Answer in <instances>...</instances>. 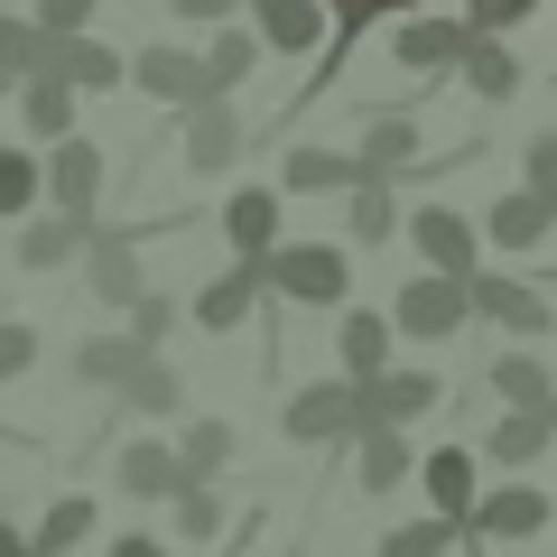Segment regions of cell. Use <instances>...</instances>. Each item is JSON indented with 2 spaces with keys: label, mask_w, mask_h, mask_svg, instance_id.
<instances>
[{
  "label": "cell",
  "mask_w": 557,
  "mask_h": 557,
  "mask_svg": "<svg viewBox=\"0 0 557 557\" xmlns=\"http://www.w3.org/2000/svg\"><path fill=\"white\" fill-rule=\"evenodd\" d=\"M260 288H278V298H298V307H344L354 260H344L335 242H278V251L260 260Z\"/></svg>",
  "instance_id": "6da1fadb"
},
{
  "label": "cell",
  "mask_w": 557,
  "mask_h": 557,
  "mask_svg": "<svg viewBox=\"0 0 557 557\" xmlns=\"http://www.w3.org/2000/svg\"><path fill=\"white\" fill-rule=\"evenodd\" d=\"M391 325L399 335H465L474 325V278H437V270H418V278H399V298H391Z\"/></svg>",
  "instance_id": "7a4b0ae2"
},
{
  "label": "cell",
  "mask_w": 557,
  "mask_h": 557,
  "mask_svg": "<svg viewBox=\"0 0 557 557\" xmlns=\"http://www.w3.org/2000/svg\"><path fill=\"white\" fill-rule=\"evenodd\" d=\"M278 428L298 446H344V437H362V391L354 381H307V391L278 409Z\"/></svg>",
  "instance_id": "3957f363"
},
{
  "label": "cell",
  "mask_w": 557,
  "mask_h": 557,
  "mask_svg": "<svg viewBox=\"0 0 557 557\" xmlns=\"http://www.w3.org/2000/svg\"><path fill=\"white\" fill-rule=\"evenodd\" d=\"M131 84L149 102H177V112H205V102H214V94H205V57H196V47H177V38H149V47H139Z\"/></svg>",
  "instance_id": "277c9868"
},
{
  "label": "cell",
  "mask_w": 557,
  "mask_h": 557,
  "mask_svg": "<svg viewBox=\"0 0 557 557\" xmlns=\"http://www.w3.org/2000/svg\"><path fill=\"white\" fill-rule=\"evenodd\" d=\"M84 288H94V307H121V317H139V307L159 298V288L139 278V242L131 233H94V251H84Z\"/></svg>",
  "instance_id": "5b68a950"
},
{
  "label": "cell",
  "mask_w": 557,
  "mask_h": 557,
  "mask_svg": "<svg viewBox=\"0 0 557 557\" xmlns=\"http://www.w3.org/2000/svg\"><path fill=\"white\" fill-rule=\"evenodd\" d=\"M223 242H233V270H260L278 251V186H233L223 196Z\"/></svg>",
  "instance_id": "8992f818"
},
{
  "label": "cell",
  "mask_w": 557,
  "mask_h": 557,
  "mask_svg": "<svg viewBox=\"0 0 557 557\" xmlns=\"http://www.w3.org/2000/svg\"><path fill=\"white\" fill-rule=\"evenodd\" d=\"M47 196H57V214L102 223V214H94V205H102V149H94V139H65V149H47Z\"/></svg>",
  "instance_id": "52a82bcc"
},
{
  "label": "cell",
  "mask_w": 557,
  "mask_h": 557,
  "mask_svg": "<svg viewBox=\"0 0 557 557\" xmlns=\"http://www.w3.org/2000/svg\"><path fill=\"white\" fill-rule=\"evenodd\" d=\"M242 149H251V121H242L233 102H205V112H186V168H196V177H223Z\"/></svg>",
  "instance_id": "ba28073f"
},
{
  "label": "cell",
  "mask_w": 557,
  "mask_h": 557,
  "mask_svg": "<svg viewBox=\"0 0 557 557\" xmlns=\"http://www.w3.org/2000/svg\"><path fill=\"white\" fill-rule=\"evenodd\" d=\"M409 242H418V260H428L437 278H474V223H465V214L418 205V214H409Z\"/></svg>",
  "instance_id": "9c48e42d"
},
{
  "label": "cell",
  "mask_w": 557,
  "mask_h": 557,
  "mask_svg": "<svg viewBox=\"0 0 557 557\" xmlns=\"http://www.w3.org/2000/svg\"><path fill=\"white\" fill-rule=\"evenodd\" d=\"M354 159H362V186H399L418 168V112H372Z\"/></svg>",
  "instance_id": "30bf717a"
},
{
  "label": "cell",
  "mask_w": 557,
  "mask_h": 557,
  "mask_svg": "<svg viewBox=\"0 0 557 557\" xmlns=\"http://www.w3.org/2000/svg\"><path fill=\"white\" fill-rule=\"evenodd\" d=\"M437 409V372H381V381H362V428H409V418H428Z\"/></svg>",
  "instance_id": "8fae6325"
},
{
  "label": "cell",
  "mask_w": 557,
  "mask_h": 557,
  "mask_svg": "<svg viewBox=\"0 0 557 557\" xmlns=\"http://www.w3.org/2000/svg\"><path fill=\"white\" fill-rule=\"evenodd\" d=\"M418 483H428V502H437V520L446 530H474V456H465V446H437V456L418 465Z\"/></svg>",
  "instance_id": "7c38bea8"
},
{
  "label": "cell",
  "mask_w": 557,
  "mask_h": 557,
  "mask_svg": "<svg viewBox=\"0 0 557 557\" xmlns=\"http://www.w3.org/2000/svg\"><path fill=\"white\" fill-rule=\"evenodd\" d=\"M539 530H548V493L539 483H502V493H483L465 539H539Z\"/></svg>",
  "instance_id": "4fadbf2b"
},
{
  "label": "cell",
  "mask_w": 557,
  "mask_h": 557,
  "mask_svg": "<svg viewBox=\"0 0 557 557\" xmlns=\"http://www.w3.org/2000/svg\"><path fill=\"white\" fill-rule=\"evenodd\" d=\"M474 317L511 325V335H557V325H548V298L520 288V278H493V270H474Z\"/></svg>",
  "instance_id": "5bb4252c"
},
{
  "label": "cell",
  "mask_w": 557,
  "mask_h": 557,
  "mask_svg": "<svg viewBox=\"0 0 557 557\" xmlns=\"http://www.w3.org/2000/svg\"><path fill=\"white\" fill-rule=\"evenodd\" d=\"M391 335H399V325H391V317H372V307H354V317L335 325V354H344V381H354V391L391 372Z\"/></svg>",
  "instance_id": "9a60e30c"
},
{
  "label": "cell",
  "mask_w": 557,
  "mask_h": 557,
  "mask_svg": "<svg viewBox=\"0 0 557 557\" xmlns=\"http://www.w3.org/2000/svg\"><path fill=\"white\" fill-rule=\"evenodd\" d=\"M121 493L131 502H177V483H186V465H177V446H159V437H139V446H121Z\"/></svg>",
  "instance_id": "2e32d148"
},
{
  "label": "cell",
  "mask_w": 557,
  "mask_h": 557,
  "mask_svg": "<svg viewBox=\"0 0 557 557\" xmlns=\"http://www.w3.org/2000/svg\"><path fill=\"white\" fill-rule=\"evenodd\" d=\"M465 47H474V38H465V20H409L391 38V57L409 65V75H437V65H465Z\"/></svg>",
  "instance_id": "e0dca14e"
},
{
  "label": "cell",
  "mask_w": 557,
  "mask_h": 557,
  "mask_svg": "<svg viewBox=\"0 0 557 557\" xmlns=\"http://www.w3.org/2000/svg\"><path fill=\"white\" fill-rule=\"evenodd\" d=\"M139 362H159V354H139L131 335H84L75 344V381H94V391H112V399L139 381Z\"/></svg>",
  "instance_id": "ac0fdd59"
},
{
  "label": "cell",
  "mask_w": 557,
  "mask_h": 557,
  "mask_svg": "<svg viewBox=\"0 0 557 557\" xmlns=\"http://www.w3.org/2000/svg\"><path fill=\"white\" fill-rule=\"evenodd\" d=\"M94 233H102V223H75V214H38V223H20V270H57V260L94 251Z\"/></svg>",
  "instance_id": "d6986e66"
},
{
  "label": "cell",
  "mask_w": 557,
  "mask_h": 557,
  "mask_svg": "<svg viewBox=\"0 0 557 557\" xmlns=\"http://www.w3.org/2000/svg\"><path fill=\"white\" fill-rule=\"evenodd\" d=\"M47 75H57V84H75V94H112V84L131 75V57H121V47H102V38H65Z\"/></svg>",
  "instance_id": "ffe728a7"
},
{
  "label": "cell",
  "mask_w": 557,
  "mask_h": 557,
  "mask_svg": "<svg viewBox=\"0 0 557 557\" xmlns=\"http://www.w3.org/2000/svg\"><path fill=\"white\" fill-rule=\"evenodd\" d=\"M20 121H28V139H47V149H65V139H75V84H57V75L20 84Z\"/></svg>",
  "instance_id": "44dd1931"
},
{
  "label": "cell",
  "mask_w": 557,
  "mask_h": 557,
  "mask_svg": "<svg viewBox=\"0 0 557 557\" xmlns=\"http://www.w3.org/2000/svg\"><path fill=\"white\" fill-rule=\"evenodd\" d=\"M548 437H557V409H511V418H493L483 456H493V465H539V456H548Z\"/></svg>",
  "instance_id": "7402d4cb"
},
{
  "label": "cell",
  "mask_w": 557,
  "mask_h": 557,
  "mask_svg": "<svg viewBox=\"0 0 557 557\" xmlns=\"http://www.w3.org/2000/svg\"><path fill=\"white\" fill-rule=\"evenodd\" d=\"M251 20H260V38H270L278 57H298V47L325 38V0H251Z\"/></svg>",
  "instance_id": "603a6c76"
},
{
  "label": "cell",
  "mask_w": 557,
  "mask_h": 557,
  "mask_svg": "<svg viewBox=\"0 0 557 557\" xmlns=\"http://www.w3.org/2000/svg\"><path fill=\"white\" fill-rule=\"evenodd\" d=\"M362 186V159L344 149H288V196H354Z\"/></svg>",
  "instance_id": "cb8c5ba5"
},
{
  "label": "cell",
  "mask_w": 557,
  "mask_h": 557,
  "mask_svg": "<svg viewBox=\"0 0 557 557\" xmlns=\"http://www.w3.org/2000/svg\"><path fill=\"white\" fill-rule=\"evenodd\" d=\"M354 456H362V493H399V483L418 474V456H409V437H399V428H362Z\"/></svg>",
  "instance_id": "d4e9b609"
},
{
  "label": "cell",
  "mask_w": 557,
  "mask_h": 557,
  "mask_svg": "<svg viewBox=\"0 0 557 557\" xmlns=\"http://www.w3.org/2000/svg\"><path fill=\"white\" fill-rule=\"evenodd\" d=\"M121 418H186V381H177V362H139V381L112 399Z\"/></svg>",
  "instance_id": "484cf974"
},
{
  "label": "cell",
  "mask_w": 557,
  "mask_h": 557,
  "mask_svg": "<svg viewBox=\"0 0 557 557\" xmlns=\"http://www.w3.org/2000/svg\"><path fill=\"white\" fill-rule=\"evenodd\" d=\"M251 307H260V270H223L214 288L196 298V325H205V335H233V325L251 317Z\"/></svg>",
  "instance_id": "4316f807"
},
{
  "label": "cell",
  "mask_w": 557,
  "mask_h": 557,
  "mask_svg": "<svg viewBox=\"0 0 557 557\" xmlns=\"http://www.w3.org/2000/svg\"><path fill=\"white\" fill-rule=\"evenodd\" d=\"M38 196H47V159L0 149V223H38Z\"/></svg>",
  "instance_id": "83f0119b"
},
{
  "label": "cell",
  "mask_w": 557,
  "mask_h": 557,
  "mask_svg": "<svg viewBox=\"0 0 557 557\" xmlns=\"http://www.w3.org/2000/svg\"><path fill=\"white\" fill-rule=\"evenodd\" d=\"M177 465H186V483H214L223 465H233V428H223V418H186L177 428Z\"/></svg>",
  "instance_id": "f1b7e54d"
},
{
  "label": "cell",
  "mask_w": 557,
  "mask_h": 557,
  "mask_svg": "<svg viewBox=\"0 0 557 557\" xmlns=\"http://www.w3.org/2000/svg\"><path fill=\"white\" fill-rule=\"evenodd\" d=\"M548 223H557V205H548V196H530V186H520V196H502V205H493V223H483V233H493L502 251H530V242L548 233Z\"/></svg>",
  "instance_id": "f546056e"
},
{
  "label": "cell",
  "mask_w": 557,
  "mask_h": 557,
  "mask_svg": "<svg viewBox=\"0 0 557 557\" xmlns=\"http://www.w3.org/2000/svg\"><path fill=\"white\" fill-rule=\"evenodd\" d=\"M456 75L474 84L483 102H511V94H520V57H511L502 38H474V47H465V65H456Z\"/></svg>",
  "instance_id": "4dcf8cb0"
},
{
  "label": "cell",
  "mask_w": 557,
  "mask_h": 557,
  "mask_svg": "<svg viewBox=\"0 0 557 557\" xmlns=\"http://www.w3.org/2000/svg\"><path fill=\"white\" fill-rule=\"evenodd\" d=\"M47 65H57V38H47L38 20H0V75H20V84H38Z\"/></svg>",
  "instance_id": "1f68e13d"
},
{
  "label": "cell",
  "mask_w": 557,
  "mask_h": 557,
  "mask_svg": "<svg viewBox=\"0 0 557 557\" xmlns=\"http://www.w3.org/2000/svg\"><path fill=\"white\" fill-rule=\"evenodd\" d=\"M493 391L511 399V409H557V381H548V362H539V354H502L493 362Z\"/></svg>",
  "instance_id": "d6a6232c"
},
{
  "label": "cell",
  "mask_w": 557,
  "mask_h": 557,
  "mask_svg": "<svg viewBox=\"0 0 557 557\" xmlns=\"http://www.w3.org/2000/svg\"><path fill=\"white\" fill-rule=\"evenodd\" d=\"M325 10H335V38H325V75H344V47H354L372 20H391V10H418V0H325ZM325 75H317V84H325Z\"/></svg>",
  "instance_id": "836d02e7"
},
{
  "label": "cell",
  "mask_w": 557,
  "mask_h": 557,
  "mask_svg": "<svg viewBox=\"0 0 557 557\" xmlns=\"http://www.w3.org/2000/svg\"><path fill=\"white\" fill-rule=\"evenodd\" d=\"M84 539H94V493H65L57 511L38 520V539H28V548H38V557H65V548H84Z\"/></svg>",
  "instance_id": "e575fe53"
},
{
  "label": "cell",
  "mask_w": 557,
  "mask_h": 557,
  "mask_svg": "<svg viewBox=\"0 0 557 557\" xmlns=\"http://www.w3.org/2000/svg\"><path fill=\"white\" fill-rule=\"evenodd\" d=\"M344 233L354 242H391L399 233V196L391 186H354V196H344Z\"/></svg>",
  "instance_id": "d590c367"
},
{
  "label": "cell",
  "mask_w": 557,
  "mask_h": 557,
  "mask_svg": "<svg viewBox=\"0 0 557 557\" xmlns=\"http://www.w3.org/2000/svg\"><path fill=\"white\" fill-rule=\"evenodd\" d=\"M251 57H260V47H251V38H214V47H205V94H214V102H223V94H233V84H242V75H251Z\"/></svg>",
  "instance_id": "8d00e7d4"
},
{
  "label": "cell",
  "mask_w": 557,
  "mask_h": 557,
  "mask_svg": "<svg viewBox=\"0 0 557 557\" xmlns=\"http://www.w3.org/2000/svg\"><path fill=\"white\" fill-rule=\"evenodd\" d=\"M456 539H465V530H446V520H409V530L381 539V557H446Z\"/></svg>",
  "instance_id": "74e56055"
},
{
  "label": "cell",
  "mask_w": 557,
  "mask_h": 557,
  "mask_svg": "<svg viewBox=\"0 0 557 557\" xmlns=\"http://www.w3.org/2000/svg\"><path fill=\"white\" fill-rule=\"evenodd\" d=\"M539 0H465V38H511Z\"/></svg>",
  "instance_id": "f35d334b"
},
{
  "label": "cell",
  "mask_w": 557,
  "mask_h": 557,
  "mask_svg": "<svg viewBox=\"0 0 557 557\" xmlns=\"http://www.w3.org/2000/svg\"><path fill=\"white\" fill-rule=\"evenodd\" d=\"M214 530H223L214 483H177V539H214Z\"/></svg>",
  "instance_id": "ab89813d"
},
{
  "label": "cell",
  "mask_w": 557,
  "mask_h": 557,
  "mask_svg": "<svg viewBox=\"0 0 557 557\" xmlns=\"http://www.w3.org/2000/svg\"><path fill=\"white\" fill-rule=\"evenodd\" d=\"M94 10H102V0H38V28H47V38H84V28H94Z\"/></svg>",
  "instance_id": "60d3db41"
},
{
  "label": "cell",
  "mask_w": 557,
  "mask_h": 557,
  "mask_svg": "<svg viewBox=\"0 0 557 557\" xmlns=\"http://www.w3.org/2000/svg\"><path fill=\"white\" fill-rule=\"evenodd\" d=\"M28 362H38V325H10V317H0V381H20Z\"/></svg>",
  "instance_id": "b9f144b4"
},
{
  "label": "cell",
  "mask_w": 557,
  "mask_h": 557,
  "mask_svg": "<svg viewBox=\"0 0 557 557\" xmlns=\"http://www.w3.org/2000/svg\"><path fill=\"white\" fill-rule=\"evenodd\" d=\"M159 335H177V298H149V307L131 317V344H139V354H159Z\"/></svg>",
  "instance_id": "7bdbcfd3"
},
{
  "label": "cell",
  "mask_w": 557,
  "mask_h": 557,
  "mask_svg": "<svg viewBox=\"0 0 557 557\" xmlns=\"http://www.w3.org/2000/svg\"><path fill=\"white\" fill-rule=\"evenodd\" d=\"M520 168H530V196H548V205H557V131H539Z\"/></svg>",
  "instance_id": "ee69618b"
},
{
  "label": "cell",
  "mask_w": 557,
  "mask_h": 557,
  "mask_svg": "<svg viewBox=\"0 0 557 557\" xmlns=\"http://www.w3.org/2000/svg\"><path fill=\"white\" fill-rule=\"evenodd\" d=\"M168 10H177V20H223L233 0H168Z\"/></svg>",
  "instance_id": "f6af8a7d"
},
{
  "label": "cell",
  "mask_w": 557,
  "mask_h": 557,
  "mask_svg": "<svg viewBox=\"0 0 557 557\" xmlns=\"http://www.w3.org/2000/svg\"><path fill=\"white\" fill-rule=\"evenodd\" d=\"M112 557H168V548H159V539H139V530H131V539H112Z\"/></svg>",
  "instance_id": "bcb514c9"
},
{
  "label": "cell",
  "mask_w": 557,
  "mask_h": 557,
  "mask_svg": "<svg viewBox=\"0 0 557 557\" xmlns=\"http://www.w3.org/2000/svg\"><path fill=\"white\" fill-rule=\"evenodd\" d=\"M0 557H38V548H28V539L10 530V520H0Z\"/></svg>",
  "instance_id": "7dc6e473"
},
{
  "label": "cell",
  "mask_w": 557,
  "mask_h": 557,
  "mask_svg": "<svg viewBox=\"0 0 557 557\" xmlns=\"http://www.w3.org/2000/svg\"><path fill=\"white\" fill-rule=\"evenodd\" d=\"M288 557H317V548H288Z\"/></svg>",
  "instance_id": "c3c4849f"
}]
</instances>
